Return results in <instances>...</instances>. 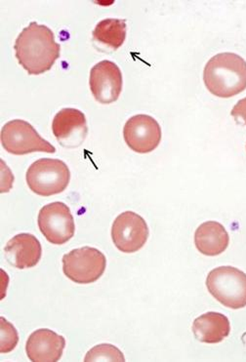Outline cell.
Returning a JSON list of instances; mask_svg holds the SVG:
<instances>
[{"label": "cell", "instance_id": "6da1fadb", "mask_svg": "<svg viewBox=\"0 0 246 362\" xmlns=\"http://www.w3.org/2000/svg\"><path fill=\"white\" fill-rule=\"evenodd\" d=\"M14 49L18 62L28 74L40 76L50 71L60 57L61 46L49 28L32 22L17 37Z\"/></svg>", "mask_w": 246, "mask_h": 362}, {"label": "cell", "instance_id": "7a4b0ae2", "mask_svg": "<svg viewBox=\"0 0 246 362\" xmlns=\"http://www.w3.org/2000/svg\"><path fill=\"white\" fill-rule=\"evenodd\" d=\"M205 86L219 98H230L246 89V61L235 53H220L210 59L204 71Z\"/></svg>", "mask_w": 246, "mask_h": 362}, {"label": "cell", "instance_id": "3957f363", "mask_svg": "<svg viewBox=\"0 0 246 362\" xmlns=\"http://www.w3.org/2000/svg\"><path fill=\"white\" fill-rule=\"evenodd\" d=\"M209 293L225 307L233 310L246 307V274L234 267L212 269L206 279Z\"/></svg>", "mask_w": 246, "mask_h": 362}, {"label": "cell", "instance_id": "277c9868", "mask_svg": "<svg viewBox=\"0 0 246 362\" xmlns=\"http://www.w3.org/2000/svg\"><path fill=\"white\" fill-rule=\"evenodd\" d=\"M28 186L40 197L61 194L70 184L71 172L64 161L53 158H41L28 169Z\"/></svg>", "mask_w": 246, "mask_h": 362}, {"label": "cell", "instance_id": "5b68a950", "mask_svg": "<svg viewBox=\"0 0 246 362\" xmlns=\"http://www.w3.org/2000/svg\"><path fill=\"white\" fill-rule=\"evenodd\" d=\"M106 257L98 249H74L63 257V272L71 281L89 284L98 281L106 269Z\"/></svg>", "mask_w": 246, "mask_h": 362}, {"label": "cell", "instance_id": "8992f818", "mask_svg": "<svg viewBox=\"0 0 246 362\" xmlns=\"http://www.w3.org/2000/svg\"><path fill=\"white\" fill-rule=\"evenodd\" d=\"M2 147L9 153L24 156L28 153H54L56 148L45 140L32 124L22 119H14L7 122L1 130Z\"/></svg>", "mask_w": 246, "mask_h": 362}, {"label": "cell", "instance_id": "52a82bcc", "mask_svg": "<svg viewBox=\"0 0 246 362\" xmlns=\"http://www.w3.org/2000/svg\"><path fill=\"white\" fill-rule=\"evenodd\" d=\"M37 223L41 233L52 245H65L76 232L71 209L63 202H52L41 208Z\"/></svg>", "mask_w": 246, "mask_h": 362}, {"label": "cell", "instance_id": "ba28073f", "mask_svg": "<svg viewBox=\"0 0 246 362\" xmlns=\"http://www.w3.org/2000/svg\"><path fill=\"white\" fill-rule=\"evenodd\" d=\"M148 235L147 223L137 213L123 212L112 224V241L123 253L137 252L147 243Z\"/></svg>", "mask_w": 246, "mask_h": 362}, {"label": "cell", "instance_id": "9c48e42d", "mask_svg": "<svg viewBox=\"0 0 246 362\" xmlns=\"http://www.w3.org/2000/svg\"><path fill=\"white\" fill-rule=\"evenodd\" d=\"M123 137L128 147L138 153H148L160 145L161 129L155 118L147 115H137L127 120Z\"/></svg>", "mask_w": 246, "mask_h": 362}, {"label": "cell", "instance_id": "30bf717a", "mask_svg": "<svg viewBox=\"0 0 246 362\" xmlns=\"http://www.w3.org/2000/svg\"><path fill=\"white\" fill-rule=\"evenodd\" d=\"M89 86L95 100L109 105L119 99L122 90V74L117 64L102 61L91 69Z\"/></svg>", "mask_w": 246, "mask_h": 362}, {"label": "cell", "instance_id": "8fae6325", "mask_svg": "<svg viewBox=\"0 0 246 362\" xmlns=\"http://www.w3.org/2000/svg\"><path fill=\"white\" fill-rule=\"evenodd\" d=\"M52 130L62 147L78 148L88 133L86 115L81 110L71 107L61 110L54 117Z\"/></svg>", "mask_w": 246, "mask_h": 362}, {"label": "cell", "instance_id": "7c38bea8", "mask_svg": "<svg viewBox=\"0 0 246 362\" xmlns=\"http://www.w3.org/2000/svg\"><path fill=\"white\" fill-rule=\"evenodd\" d=\"M65 346L63 336L45 328L30 334L25 351L30 361L56 362L60 361Z\"/></svg>", "mask_w": 246, "mask_h": 362}, {"label": "cell", "instance_id": "4fadbf2b", "mask_svg": "<svg viewBox=\"0 0 246 362\" xmlns=\"http://www.w3.org/2000/svg\"><path fill=\"white\" fill-rule=\"evenodd\" d=\"M42 255L40 240L30 233H20L7 243L4 256L14 268L24 269L37 266Z\"/></svg>", "mask_w": 246, "mask_h": 362}, {"label": "cell", "instance_id": "5bb4252c", "mask_svg": "<svg viewBox=\"0 0 246 362\" xmlns=\"http://www.w3.org/2000/svg\"><path fill=\"white\" fill-rule=\"evenodd\" d=\"M229 243V233L224 226L215 221L204 223L194 233V245L204 255H220L228 248Z\"/></svg>", "mask_w": 246, "mask_h": 362}, {"label": "cell", "instance_id": "9a60e30c", "mask_svg": "<svg viewBox=\"0 0 246 362\" xmlns=\"http://www.w3.org/2000/svg\"><path fill=\"white\" fill-rule=\"evenodd\" d=\"M194 337L201 343L217 344L229 336V318L220 313L209 312L196 318L193 323Z\"/></svg>", "mask_w": 246, "mask_h": 362}, {"label": "cell", "instance_id": "2e32d148", "mask_svg": "<svg viewBox=\"0 0 246 362\" xmlns=\"http://www.w3.org/2000/svg\"><path fill=\"white\" fill-rule=\"evenodd\" d=\"M127 20L106 19L96 25L92 37L93 43L102 52H112L122 47L127 38Z\"/></svg>", "mask_w": 246, "mask_h": 362}, {"label": "cell", "instance_id": "e0dca14e", "mask_svg": "<svg viewBox=\"0 0 246 362\" xmlns=\"http://www.w3.org/2000/svg\"><path fill=\"white\" fill-rule=\"evenodd\" d=\"M84 361H125V358L117 346L111 344H102L91 349Z\"/></svg>", "mask_w": 246, "mask_h": 362}, {"label": "cell", "instance_id": "ac0fdd59", "mask_svg": "<svg viewBox=\"0 0 246 362\" xmlns=\"http://www.w3.org/2000/svg\"><path fill=\"white\" fill-rule=\"evenodd\" d=\"M1 322V343H0V351L1 354L10 353L17 346L19 337L14 326L10 325L4 317L0 318Z\"/></svg>", "mask_w": 246, "mask_h": 362}, {"label": "cell", "instance_id": "d6986e66", "mask_svg": "<svg viewBox=\"0 0 246 362\" xmlns=\"http://www.w3.org/2000/svg\"><path fill=\"white\" fill-rule=\"evenodd\" d=\"M230 115L235 118H242L246 125V98L238 102V104L233 107Z\"/></svg>", "mask_w": 246, "mask_h": 362}]
</instances>
